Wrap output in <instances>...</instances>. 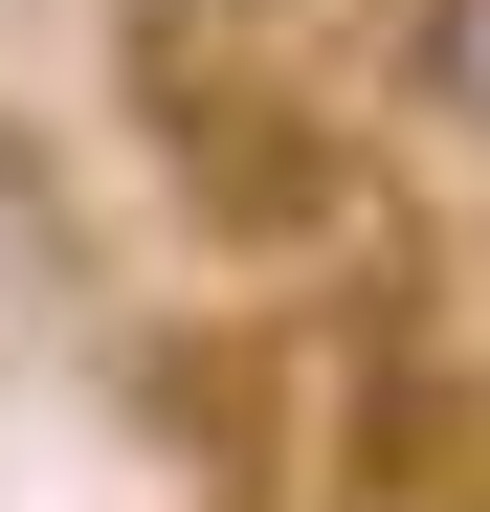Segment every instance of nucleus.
Returning <instances> with one entry per match:
<instances>
[{"label":"nucleus","instance_id":"f257e3e1","mask_svg":"<svg viewBox=\"0 0 490 512\" xmlns=\"http://www.w3.org/2000/svg\"><path fill=\"white\" fill-rule=\"evenodd\" d=\"M401 112L490 156V0H401Z\"/></svg>","mask_w":490,"mask_h":512}]
</instances>
